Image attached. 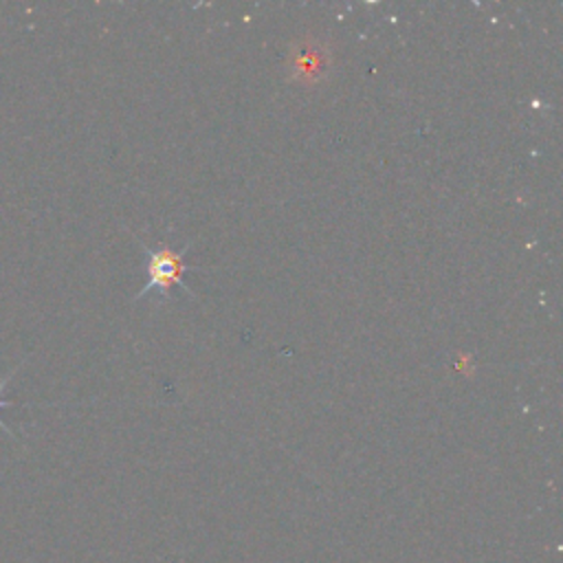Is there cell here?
<instances>
[{"label": "cell", "mask_w": 563, "mask_h": 563, "mask_svg": "<svg viewBox=\"0 0 563 563\" xmlns=\"http://www.w3.org/2000/svg\"><path fill=\"white\" fill-rule=\"evenodd\" d=\"M143 251L147 253V284L139 290L136 299H141L143 295H147L150 290H158L165 299L169 297V288L174 284L183 286L187 290V286L180 282L183 273H185V262H183V255L187 253L189 246H183L180 251H174L165 244H161L158 249H150L145 244H141Z\"/></svg>", "instance_id": "cell-1"}, {"label": "cell", "mask_w": 563, "mask_h": 563, "mask_svg": "<svg viewBox=\"0 0 563 563\" xmlns=\"http://www.w3.org/2000/svg\"><path fill=\"white\" fill-rule=\"evenodd\" d=\"M15 372H18V367H15L11 374H4V376H0V409H2V407H7V405H11V402H7V400L2 398V394H4V389H7V383H9V378H11ZM0 429H2V431H7L11 438H15V440H18V435L13 433V429H11L7 422H2V418H0Z\"/></svg>", "instance_id": "cell-2"}]
</instances>
